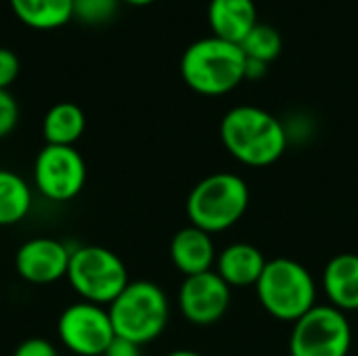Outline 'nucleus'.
Listing matches in <instances>:
<instances>
[{"instance_id":"nucleus-1","label":"nucleus","mask_w":358,"mask_h":356,"mask_svg":"<svg viewBox=\"0 0 358 356\" xmlns=\"http://www.w3.org/2000/svg\"><path fill=\"white\" fill-rule=\"evenodd\" d=\"M220 141L237 162L264 168L283 157L289 134L271 111L256 105H237L222 115Z\"/></svg>"},{"instance_id":"nucleus-7","label":"nucleus","mask_w":358,"mask_h":356,"mask_svg":"<svg viewBox=\"0 0 358 356\" xmlns=\"http://www.w3.org/2000/svg\"><path fill=\"white\" fill-rule=\"evenodd\" d=\"M350 346V321L331 304H317L292 327L289 356H348Z\"/></svg>"},{"instance_id":"nucleus-9","label":"nucleus","mask_w":358,"mask_h":356,"mask_svg":"<svg viewBox=\"0 0 358 356\" xmlns=\"http://www.w3.org/2000/svg\"><path fill=\"white\" fill-rule=\"evenodd\" d=\"M57 336L61 344L76 356H103L115 340L107 306L84 300L69 304L61 313L57 321Z\"/></svg>"},{"instance_id":"nucleus-3","label":"nucleus","mask_w":358,"mask_h":356,"mask_svg":"<svg viewBox=\"0 0 358 356\" xmlns=\"http://www.w3.org/2000/svg\"><path fill=\"white\" fill-rule=\"evenodd\" d=\"M250 208V187L233 172H214L201 178L187 197V216L193 227L214 235L235 227Z\"/></svg>"},{"instance_id":"nucleus-19","label":"nucleus","mask_w":358,"mask_h":356,"mask_svg":"<svg viewBox=\"0 0 358 356\" xmlns=\"http://www.w3.org/2000/svg\"><path fill=\"white\" fill-rule=\"evenodd\" d=\"M239 46H241V50H243V55L248 59H258V61H264V63L271 65L281 55L283 40H281V34L273 25L258 23L245 36V40Z\"/></svg>"},{"instance_id":"nucleus-8","label":"nucleus","mask_w":358,"mask_h":356,"mask_svg":"<svg viewBox=\"0 0 358 356\" xmlns=\"http://www.w3.org/2000/svg\"><path fill=\"white\" fill-rule=\"evenodd\" d=\"M86 185V162L76 147L44 145L34 162V187L55 204L71 201Z\"/></svg>"},{"instance_id":"nucleus-2","label":"nucleus","mask_w":358,"mask_h":356,"mask_svg":"<svg viewBox=\"0 0 358 356\" xmlns=\"http://www.w3.org/2000/svg\"><path fill=\"white\" fill-rule=\"evenodd\" d=\"M185 84L203 97H222L245 80V55L239 44L216 36L195 40L180 57Z\"/></svg>"},{"instance_id":"nucleus-11","label":"nucleus","mask_w":358,"mask_h":356,"mask_svg":"<svg viewBox=\"0 0 358 356\" xmlns=\"http://www.w3.org/2000/svg\"><path fill=\"white\" fill-rule=\"evenodd\" d=\"M71 250L55 237H31L15 254L17 275L31 285H50L67 277Z\"/></svg>"},{"instance_id":"nucleus-12","label":"nucleus","mask_w":358,"mask_h":356,"mask_svg":"<svg viewBox=\"0 0 358 356\" xmlns=\"http://www.w3.org/2000/svg\"><path fill=\"white\" fill-rule=\"evenodd\" d=\"M216 256H218V252H216V245L212 241V235L193 227V225L180 229L172 237L170 258H172L174 266L185 277L214 271Z\"/></svg>"},{"instance_id":"nucleus-25","label":"nucleus","mask_w":358,"mask_h":356,"mask_svg":"<svg viewBox=\"0 0 358 356\" xmlns=\"http://www.w3.org/2000/svg\"><path fill=\"white\" fill-rule=\"evenodd\" d=\"M268 71V63L245 57V80H262Z\"/></svg>"},{"instance_id":"nucleus-22","label":"nucleus","mask_w":358,"mask_h":356,"mask_svg":"<svg viewBox=\"0 0 358 356\" xmlns=\"http://www.w3.org/2000/svg\"><path fill=\"white\" fill-rule=\"evenodd\" d=\"M19 76V57L10 48L0 46V88L8 90V86Z\"/></svg>"},{"instance_id":"nucleus-27","label":"nucleus","mask_w":358,"mask_h":356,"mask_svg":"<svg viewBox=\"0 0 358 356\" xmlns=\"http://www.w3.org/2000/svg\"><path fill=\"white\" fill-rule=\"evenodd\" d=\"M124 2H128V4H132V6H147V4H151V2H155V0H124Z\"/></svg>"},{"instance_id":"nucleus-10","label":"nucleus","mask_w":358,"mask_h":356,"mask_svg":"<svg viewBox=\"0 0 358 356\" xmlns=\"http://www.w3.org/2000/svg\"><path fill=\"white\" fill-rule=\"evenodd\" d=\"M231 306V287L216 271L185 277L178 290V308L182 317L199 327L218 323Z\"/></svg>"},{"instance_id":"nucleus-4","label":"nucleus","mask_w":358,"mask_h":356,"mask_svg":"<svg viewBox=\"0 0 358 356\" xmlns=\"http://www.w3.org/2000/svg\"><path fill=\"white\" fill-rule=\"evenodd\" d=\"M256 294L262 308L285 323H296L317 306V283L313 275L304 264L285 256L266 262L256 283Z\"/></svg>"},{"instance_id":"nucleus-20","label":"nucleus","mask_w":358,"mask_h":356,"mask_svg":"<svg viewBox=\"0 0 358 356\" xmlns=\"http://www.w3.org/2000/svg\"><path fill=\"white\" fill-rule=\"evenodd\" d=\"M122 0H73V17L86 25H103L111 21Z\"/></svg>"},{"instance_id":"nucleus-23","label":"nucleus","mask_w":358,"mask_h":356,"mask_svg":"<svg viewBox=\"0 0 358 356\" xmlns=\"http://www.w3.org/2000/svg\"><path fill=\"white\" fill-rule=\"evenodd\" d=\"M13 356H59L57 355V348L44 340V338H27L23 340L17 348Z\"/></svg>"},{"instance_id":"nucleus-14","label":"nucleus","mask_w":358,"mask_h":356,"mask_svg":"<svg viewBox=\"0 0 358 356\" xmlns=\"http://www.w3.org/2000/svg\"><path fill=\"white\" fill-rule=\"evenodd\" d=\"M208 23L212 36L233 44H241L245 36L260 23L254 0H210Z\"/></svg>"},{"instance_id":"nucleus-15","label":"nucleus","mask_w":358,"mask_h":356,"mask_svg":"<svg viewBox=\"0 0 358 356\" xmlns=\"http://www.w3.org/2000/svg\"><path fill=\"white\" fill-rule=\"evenodd\" d=\"M323 290L334 308L342 313L358 311V254H338L327 262Z\"/></svg>"},{"instance_id":"nucleus-5","label":"nucleus","mask_w":358,"mask_h":356,"mask_svg":"<svg viewBox=\"0 0 358 356\" xmlns=\"http://www.w3.org/2000/svg\"><path fill=\"white\" fill-rule=\"evenodd\" d=\"M107 311L115 336L138 346L157 340L170 319L168 296L153 281H130Z\"/></svg>"},{"instance_id":"nucleus-6","label":"nucleus","mask_w":358,"mask_h":356,"mask_svg":"<svg viewBox=\"0 0 358 356\" xmlns=\"http://www.w3.org/2000/svg\"><path fill=\"white\" fill-rule=\"evenodd\" d=\"M67 281L84 300L109 306L130 283L124 260L101 245H80L71 250Z\"/></svg>"},{"instance_id":"nucleus-13","label":"nucleus","mask_w":358,"mask_h":356,"mask_svg":"<svg viewBox=\"0 0 358 356\" xmlns=\"http://www.w3.org/2000/svg\"><path fill=\"white\" fill-rule=\"evenodd\" d=\"M264 254L252 243H231L218 252L214 271L222 277V281L233 287H256L264 266Z\"/></svg>"},{"instance_id":"nucleus-24","label":"nucleus","mask_w":358,"mask_h":356,"mask_svg":"<svg viewBox=\"0 0 358 356\" xmlns=\"http://www.w3.org/2000/svg\"><path fill=\"white\" fill-rule=\"evenodd\" d=\"M103 356H141V346L115 336V340L109 344V348Z\"/></svg>"},{"instance_id":"nucleus-16","label":"nucleus","mask_w":358,"mask_h":356,"mask_svg":"<svg viewBox=\"0 0 358 356\" xmlns=\"http://www.w3.org/2000/svg\"><path fill=\"white\" fill-rule=\"evenodd\" d=\"M86 130V115L76 103L52 105L42 120V136L46 145L73 147Z\"/></svg>"},{"instance_id":"nucleus-21","label":"nucleus","mask_w":358,"mask_h":356,"mask_svg":"<svg viewBox=\"0 0 358 356\" xmlns=\"http://www.w3.org/2000/svg\"><path fill=\"white\" fill-rule=\"evenodd\" d=\"M19 122V105L8 90L0 88V138L8 136Z\"/></svg>"},{"instance_id":"nucleus-26","label":"nucleus","mask_w":358,"mask_h":356,"mask_svg":"<svg viewBox=\"0 0 358 356\" xmlns=\"http://www.w3.org/2000/svg\"><path fill=\"white\" fill-rule=\"evenodd\" d=\"M166 356H203L199 355V353H195V350H172L170 355Z\"/></svg>"},{"instance_id":"nucleus-18","label":"nucleus","mask_w":358,"mask_h":356,"mask_svg":"<svg viewBox=\"0 0 358 356\" xmlns=\"http://www.w3.org/2000/svg\"><path fill=\"white\" fill-rule=\"evenodd\" d=\"M34 206L31 187L13 170L0 168V227L21 222Z\"/></svg>"},{"instance_id":"nucleus-17","label":"nucleus","mask_w":358,"mask_h":356,"mask_svg":"<svg viewBox=\"0 0 358 356\" xmlns=\"http://www.w3.org/2000/svg\"><path fill=\"white\" fill-rule=\"evenodd\" d=\"M17 19L34 29H57L73 19V0H8Z\"/></svg>"}]
</instances>
